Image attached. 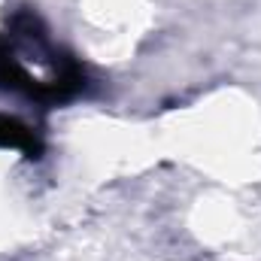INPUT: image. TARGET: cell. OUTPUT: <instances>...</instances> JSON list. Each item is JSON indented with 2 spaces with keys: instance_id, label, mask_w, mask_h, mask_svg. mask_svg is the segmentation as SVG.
I'll use <instances>...</instances> for the list:
<instances>
[{
  "instance_id": "6da1fadb",
  "label": "cell",
  "mask_w": 261,
  "mask_h": 261,
  "mask_svg": "<svg viewBox=\"0 0 261 261\" xmlns=\"http://www.w3.org/2000/svg\"><path fill=\"white\" fill-rule=\"evenodd\" d=\"M0 146H9V149H21L28 158H40L43 152V143L40 137L34 134V128L15 122V119H0Z\"/></svg>"
}]
</instances>
